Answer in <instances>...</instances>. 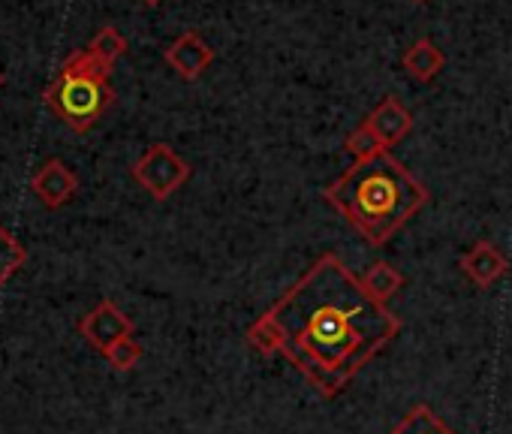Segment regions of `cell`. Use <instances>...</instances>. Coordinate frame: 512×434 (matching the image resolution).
Instances as JSON below:
<instances>
[{
  "mask_svg": "<svg viewBox=\"0 0 512 434\" xmlns=\"http://www.w3.org/2000/svg\"><path fill=\"white\" fill-rule=\"evenodd\" d=\"M112 67L97 61L88 49L70 55L58 70V79L46 91L49 109L76 133H88L112 106L115 91L109 85Z\"/></svg>",
  "mask_w": 512,
  "mask_h": 434,
  "instance_id": "obj_3",
  "label": "cell"
},
{
  "mask_svg": "<svg viewBox=\"0 0 512 434\" xmlns=\"http://www.w3.org/2000/svg\"><path fill=\"white\" fill-rule=\"evenodd\" d=\"M103 356H106V362H109L115 371L127 374V371H133V368L139 365V359H142V344L130 335V338H124V341H118L115 347H109Z\"/></svg>",
  "mask_w": 512,
  "mask_h": 434,
  "instance_id": "obj_16",
  "label": "cell"
},
{
  "mask_svg": "<svg viewBox=\"0 0 512 434\" xmlns=\"http://www.w3.org/2000/svg\"><path fill=\"white\" fill-rule=\"evenodd\" d=\"M166 64L184 79V82H193V79H199L208 67H211V61H214V49L196 34V31H187V34H181L169 49H166Z\"/></svg>",
  "mask_w": 512,
  "mask_h": 434,
  "instance_id": "obj_7",
  "label": "cell"
},
{
  "mask_svg": "<svg viewBox=\"0 0 512 434\" xmlns=\"http://www.w3.org/2000/svg\"><path fill=\"white\" fill-rule=\"evenodd\" d=\"M365 124L374 130V136L383 142V148L389 151L392 145H398L410 130H413V115L401 106L398 97H383L374 112L365 118Z\"/></svg>",
  "mask_w": 512,
  "mask_h": 434,
  "instance_id": "obj_8",
  "label": "cell"
},
{
  "mask_svg": "<svg viewBox=\"0 0 512 434\" xmlns=\"http://www.w3.org/2000/svg\"><path fill=\"white\" fill-rule=\"evenodd\" d=\"M0 85H4V73H0Z\"/></svg>",
  "mask_w": 512,
  "mask_h": 434,
  "instance_id": "obj_18",
  "label": "cell"
},
{
  "mask_svg": "<svg viewBox=\"0 0 512 434\" xmlns=\"http://www.w3.org/2000/svg\"><path fill=\"white\" fill-rule=\"evenodd\" d=\"M79 335L100 353H106L109 347H115L118 341L133 335V320L112 302L103 299L97 308H91L82 320H79Z\"/></svg>",
  "mask_w": 512,
  "mask_h": 434,
  "instance_id": "obj_5",
  "label": "cell"
},
{
  "mask_svg": "<svg viewBox=\"0 0 512 434\" xmlns=\"http://www.w3.org/2000/svg\"><path fill=\"white\" fill-rule=\"evenodd\" d=\"M458 266H461V272L476 284V287H491L494 281H500L506 272H509V260L500 254V248L497 245H491V242H476L461 260H458Z\"/></svg>",
  "mask_w": 512,
  "mask_h": 434,
  "instance_id": "obj_9",
  "label": "cell"
},
{
  "mask_svg": "<svg viewBox=\"0 0 512 434\" xmlns=\"http://www.w3.org/2000/svg\"><path fill=\"white\" fill-rule=\"evenodd\" d=\"M344 145H347V151H350L356 160H368V157H374V154L386 151V148H383V142L374 136V130H371L365 121H362L353 133H347Z\"/></svg>",
  "mask_w": 512,
  "mask_h": 434,
  "instance_id": "obj_15",
  "label": "cell"
},
{
  "mask_svg": "<svg viewBox=\"0 0 512 434\" xmlns=\"http://www.w3.org/2000/svg\"><path fill=\"white\" fill-rule=\"evenodd\" d=\"M145 7H157V4H163V0H142Z\"/></svg>",
  "mask_w": 512,
  "mask_h": 434,
  "instance_id": "obj_17",
  "label": "cell"
},
{
  "mask_svg": "<svg viewBox=\"0 0 512 434\" xmlns=\"http://www.w3.org/2000/svg\"><path fill=\"white\" fill-rule=\"evenodd\" d=\"M401 67H404V73H407L410 79H416V82H431V79H437V76L443 73L446 58H443V52L437 49L434 40L419 37V40L404 52Z\"/></svg>",
  "mask_w": 512,
  "mask_h": 434,
  "instance_id": "obj_10",
  "label": "cell"
},
{
  "mask_svg": "<svg viewBox=\"0 0 512 434\" xmlns=\"http://www.w3.org/2000/svg\"><path fill=\"white\" fill-rule=\"evenodd\" d=\"M413 4H425V0H413Z\"/></svg>",
  "mask_w": 512,
  "mask_h": 434,
  "instance_id": "obj_19",
  "label": "cell"
},
{
  "mask_svg": "<svg viewBox=\"0 0 512 434\" xmlns=\"http://www.w3.org/2000/svg\"><path fill=\"white\" fill-rule=\"evenodd\" d=\"M362 287L368 290V296L371 299H377V302H389V299H395L401 290H404V275L392 266V263H386V260H377V263H371L368 269H365V275H362Z\"/></svg>",
  "mask_w": 512,
  "mask_h": 434,
  "instance_id": "obj_11",
  "label": "cell"
},
{
  "mask_svg": "<svg viewBox=\"0 0 512 434\" xmlns=\"http://www.w3.org/2000/svg\"><path fill=\"white\" fill-rule=\"evenodd\" d=\"M88 52H91L97 61L115 67V61L127 52V40H124L112 25H106V28H100V31L94 34V40L88 43Z\"/></svg>",
  "mask_w": 512,
  "mask_h": 434,
  "instance_id": "obj_14",
  "label": "cell"
},
{
  "mask_svg": "<svg viewBox=\"0 0 512 434\" xmlns=\"http://www.w3.org/2000/svg\"><path fill=\"white\" fill-rule=\"evenodd\" d=\"M31 190H34V196H37L46 208H64V205L76 196V190H79V175H76L64 160L52 157V160H46V163L34 172Z\"/></svg>",
  "mask_w": 512,
  "mask_h": 434,
  "instance_id": "obj_6",
  "label": "cell"
},
{
  "mask_svg": "<svg viewBox=\"0 0 512 434\" xmlns=\"http://www.w3.org/2000/svg\"><path fill=\"white\" fill-rule=\"evenodd\" d=\"M389 434H455L428 404H413Z\"/></svg>",
  "mask_w": 512,
  "mask_h": 434,
  "instance_id": "obj_12",
  "label": "cell"
},
{
  "mask_svg": "<svg viewBox=\"0 0 512 434\" xmlns=\"http://www.w3.org/2000/svg\"><path fill=\"white\" fill-rule=\"evenodd\" d=\"M133 178L157 199H169L187 178H190V166L187 160L166 142L151 145L136 163H133Z\"/></svg>",
  "mask_w": 512,
  "mask_h": 434,
  "instance_id": "obj_4",
  "label": "cell"
},
{
  "mask_svg": "<svg viewBox=\"0 0 512 434\" xmlns=\"http://www.w3.org/2000/svg\"><path fill=\"white\" fill-rule=\"evenodd\" d=\"M326 199L365 242L383 248L428 202V190L389 151H380L368 160H356L326 187Z\"/></svg>",
  "mask_w": 512,
  "mask_h": 434,
  "instance_id": "obj_2",
  "label": "cell"
},
{
  "mask_svg": "<svg viewBox=\"0 0 512 434\" xmlns=\"http://www.w3.org/2000/svg\"><path fill=\"white\" fill-rule=\"evenodd\" d=\"M25 263H28L25 245L7 227H0V287H4Z\"/></svg>",
  "mask_w": 512,
  "mask_h": 434,
  "instance_id": "obj_13",
  "label": "cell"
},
{
  "mask_svg": "<svg viewBox=\"0 0 512 434\" xmlns=\"http://www.w3.org/2000/svg\"><path fill=\"white\" fill-rule=\"evenodd\" d=\"M398 332V314L371 299L341 257L323 254L247 329V344L281 353L323 398H335Z\"/></svg>",
  "mask_w": 512,
  "mask_h": 434,
  "instance_id": "obj_1",
  "label": "cell"
}]
</instances>
